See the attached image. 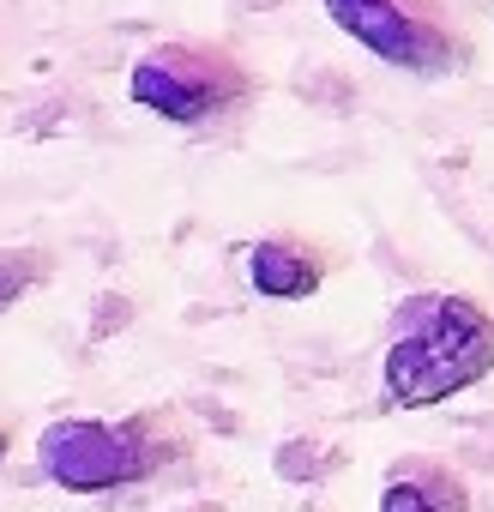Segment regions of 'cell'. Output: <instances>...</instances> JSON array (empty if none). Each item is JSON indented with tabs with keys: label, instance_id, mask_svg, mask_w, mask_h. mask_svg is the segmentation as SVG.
I'll return each instance as SVG.
<instances>
[{
	"label": "cell",
	"instance_id": "1",
	"mask_svg": "<svg viewBox=\"0 0 494 512\" xmlns=\"http://www.w3.org/2000/svg\"><path fill=\"white\" fill-rule=\"evenodd\" d=\"M494 368V314L470 296H422L386 344V398L398 410H434Z\"/></svg>",
	"mask_w": 494,
	"mask_h": 512
},
{
	"label": "cell",
	"instance_id": "2",
	"mask_svg": "<svg viewBox=\"0 0 494 512\" xmlns=\"http://www.w3.org/2000/svg\"><path fill=\"white\" fill-rule=\"evenodd\" d=\"M187 452L181 428L157 410L139 416H67L49 422L37 440V464L55 488L67 494H109V488H133L151 482L157 470H169Z\"/></svg>",
	"mask_w": 494,
	"mask_h": 512
},
{
	"label": "cell",
	"instance_id": "3",
	"mask_svg": "<svg viewBox=\"0 0 494 512\" xmlns=\"http://www.w3.org/2000/svg\"><path fill=\"white\" fill-rule=\"evenodd\" d=\"M247 91H254V79L235 61V49L193 43V37L145 49L127 73V97L139 109H151L157 121H175V127H205V121L241 109Z\"/></svg>",
	"mask_w": 494,
	"mask_h": 512
},
{
	"label": "cell",
	"instance_id": "4",
	"mask_svg": "<svg viewBox=\"0 0 494 512\" xmlns=\"http://www.w3.org/2000/svg\"><path fill=\"white\" fill-rule=\"evenodd\" d=\"M320 7L344 37H356L398 73L440 79L464 61V43L440 13V0H320Z\"/></svg>",
	"mask_w": 494,
	"mask_h": 512
},
{
	"label": "cell",
	"instance_id": "5",
	"mask_svg": "<svg viewBox=\"0 0 494 512\" xmlns=\"http://www.w3.org/2000/svg\"><path fill=\"white\" fill-rule=\"evenodd\" d=\"M320 278H326V260L296 235H266L247 253V284L266 302H308L320 290Z\"/></svg>",
	"mask_w": 494,
	"mask_h": 512
},
{
	"label": "cell",
	"instance_id": "6",
	"mask_svg": "<svg viewBox=\"0 0 494 512\" xmlns=\"http://www.w3.org/2000/svg\"><path fill=\"white\" fill-rule=\"evenodd\" d=\"M380 512H470V482L440 458H404L380 488Z\"/></svg>",
	"mask_w": 494,
	"mask_h": 512
},
{
	"label": "cell",
	"instance_id": "7",
	"mask_svg": "<svg viewBox=\"0 0 494 512\" xmlns=\"http://www.w3.org/2000/svg\"><path fill=\"white\" fill-rule=\"evenodd\" d=\"M37 278H43V260H37V253H0V308H13Z\"/></svg>",
	"mask_w": 494,
	"mask_h": 512
},
{
	"label": "cell",
	"instance_id": "8",
	"mask_svg": "<svg viewBox=\"0 0 494 512\" xmlns=\"http://www.w3.org/2000/svg\"><path fill=\"white\" fill-rule=\"evenodd\" d=\"M7 452H13V428L0 422V470H7Z\"/></svg>",
	"mask_w": 494,
	"mask_h": 512
}]
</instances>
